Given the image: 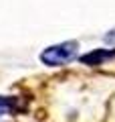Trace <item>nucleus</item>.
<instances>
[{"mask_svg":"<svg viewBox=\"0 0 115 122\" xmlns=\"http://www.w3.org/2000/svg\"><path fill=\"white\" fill-rule=\"evenodd\" d=\"M77 53H79V43L77 41H65V43L44 49L40 53V61L44 65L57 67V65H65V63H71L73 59H77Z\"/></svg>","mask_w":115,"mask_h":122,"instance_id":"nucleus-1","label":"nucleus"},{"mask_svg":"<svg viewBox=\"0 0 115 122\" xmlns=\"http://www.w3.org/2000/svg\"><path fill=\"white\" fill-rule=\"evenodd\" d=\"M111 57H115V51H105V49H101V51H95V53H89V55H83L81 61H83V63H87V65H99L101 61L111 59Z\"/></svg>","mask_w":115,"mask_h":122,"instance_id":"nucleus-2","label":"nucleus"},{"mask_svg":"<svg viewBox=\"0 0 115 122\" xmlns=\"http://www.w3.org/2000/svg\"><path fill=\"white\" fill-rule=\"evenodd\" d=\"M14 108V100H10V98H0V116L2 114H6L8 110Z\"/></svg>","mask_w":115,"mask_h":122,"instance_id":"nucleus-3","label":"nucleus"},{"mask_svg":"<svg viewBox=\"0 0 115 122\" xmlns=\"http://www.w3.org/2000/svg\"><path fill=\"white\" fill-rule=\"evenodd\" d=\"M103 39H105V43H109V45H115V29H113V30H109V33H107V35L103 37Z\"/></svg>","mask_w":115,"mask_h":122,"instance_id":"nucleus-4","label":"nucleus"}]
</instances>
